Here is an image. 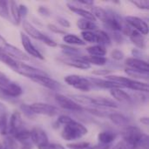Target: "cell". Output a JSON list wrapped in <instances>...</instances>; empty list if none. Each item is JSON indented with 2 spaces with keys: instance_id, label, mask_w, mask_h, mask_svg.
<instances>
[{
  "instance_id": "7bdbcfd3",
  "label": "cell",
  "mask_w": 149,
  "mask_h": 149,
  "mask_svg": "<svg viewBox=\"0 0 149 149\" xmlns=\"http://www.w3.org/2000/svg\"><path fill=\"white\" fill-rule=\"evenodd\" d=\"M123 56H124L123 52H121L119 51V50H114V51L112 52V57H113V58L117 59V60L122 59V58H123Z\"/></svg>"
},
{
  "instance_id": "603a6c76",
  "label": "cell",
  "mask_w": 149,
  "mask_h": 149,
  "mask_svg": "<svg viewBox=\"0 0 149 149\" xmlns=\"http://www.w3.org/2000/svg\"><path fill=\"white\" fill-rule=\"evenodd\" d=\"M77 25L80 30H82V31H95L99 28L95 22H92L83 18L78 20Z\"/></svg>"
},
{
  "instance_id": "bcb514c9",
  "label": "cell",
  "mask_w": 149,
  "mask_h": 149,
  "mask_svg": "<svg viewBox=\"0 0 149 149\" xmlns=\"http://www.w3.org/2000/svg\"><path fill=\"white\" fill-rule=\"evenodd\" d=\"M58 22L63 26V27H69L70 26V23L67 19L64 18V17H58Z\"/></svg>"
},
{
  "instance_id": "d590c367",
  "label": "cell",
  "mask_w": 149,
  "mask_h": 149,
  "mask_svg": "<svg viewBox=\"0 0 149 149\" xmlns=\"http://www.w3.org/2000/svg\"><path fill=\"white\" fill-rule=\"evenodd\" d=\"M9 2L0 0V16L5 19H10V12H9Z\"/></svg>"
},
{
  "instance_id": "d6a6232c",
  "label": "cell",
  "mask_w": 149,
  "mask_h": 149,
  "mask_svg": "<svg viewBox=\"0 0 149 149\" xmlns=\"http://www.w3.org/2000/svg\"><path fill=\"white\" fill-rule=\"evenodd\" d=\"M0 61H2L3 63H4L5 65H7L9 67H10L12 70L15 68L16 64H17V60L12 58L11 57H10L8 54H6L4 52L0 50Z\"/></svg>"
},
{
  "instance_id": "ba28073f",
  "label": "cell",
  "mask_w": 149,
  "mask_h": 149,
  "mask_svg": "<svg viewBox=\"0 0 149 149\" xmlns=\"http://www.w3.org/2000/svg\"><path fill=\"white\" fill-rule=\"evenodd\" d=\"M30 139L31 140L32 143L36 145L38 149H42L49 143L48 136L45 131H44L40 127H34L31 131Z\"/></svg>"
},
{
  "instance_id": "3957f363",
  "label": "cell",
  "mask_w": 149,
  "mask_h": 149,
  "mask_svg": "<svg viewBox=\"0 0 149 149\" xmlns=\"http://www.w3.org/2000/svg\"><path fill=\"white\" fill-rule=\"evenodd\" d=\"M23 28H24V31L27 34H29L31 38H35L37 40H39L41 42H43L44 44L47 45L48 46L56 47L58 45L57 43L54 40H52L48 36H46L44 33H42L40 31H38L36 27H34L31 23H29L26 20H24L23 21Z\"/></svg>"
},
{
  "instance_id": "b9f144b4",
  "label": "cell",
  "mask_w": 149,
  "mask_h": 149,
  "mask_svg": "<svg viewBox=\"0 0 149 149\" xmlns=\"http://www.w3.org/2000/svg\"><path fill=\"white\" fill-rule=\"evenodd\" d=\"M48 28L52 31H53V32H55V33H58V34H65V31H63V30H61V29H59V28H58L56 25H54V24H48Z\"/></svg>"
},
{
  "instance_id": "f6af8a7d",
  "label": "cell",
  "mask_w": 149,
  "mask_h": 149,
  "mask_svg": "<svg viewBox=\"0 0 149 149\" xmlns=\"http://www.w3.org/2000/svg\"><path fill=\"white\" fill-rule=\"evenodd\" d=\"M111 148V146L110 145H105V144H101V143H99L97 145H94V146H90L87 149H110Z\"/></svg>"
},
{
  "instance_id": "f35d334b",
  "label": "cell",
  "mask_w": 149,
  "mask_h": 149,
  "mask_svg": "<svg viewBox=\"0 0 149 149\" xmlns=\"http://www.w3.org/2000/svg\"><path fill=\"white\" fill-rule=\"evenodd\" d=\"M129 76L134 77V78H146L148 76V73L146 72H139V71H135L130 68H127L125 71Z\"/></svg>"
},
{
  "instance_id": "f1b7e54d",
  "label": "cell",
  "mask_w": 149,
  "mask_h": 149,
  "mask_svg": "<svg viewBox=\"0 0 149 149\" xmlns=\"http://www.w3.org/2000/svg\"><path fill=\"white\" fill-rule=\"evenodd\" d=\"M91 13L94 16V17H95L96 19L99 18V19L101 20L102 22H104V21L107 19V16H108V12H107L106 10H104L103 8H100V7H99V6H94V7H93V8H92Z\"/></svg>"
},
{
  "instance_id": "7dc6e473",
  "label": "cell",
  "mask_w": 149,
  "mask_h": 149,
  "mask_svg": "<svg viewBox=\"0 0 149 149\" xmlns=\"http://www.w3.org/2000/svg\"><path fill=\"white\" fill-rule=\"evenodd\" d=\"M0 99H2L3 100H9L10 99H12V98H10L2 87H0Z\"/></svg>"
},
{
  "instance_id": "816d5d0a",
  "label": "cell",
  "mask_w": 149,
  "mask_h": 149,
  "mask_svg": "<svg viewBox=\"0 0 149 149\" xmlns=\"http://www.w3.org/2000/svg\"><path fill=\"white\" fill-rule=\"evenodd\" d=\"M22 143L23 144H22V147L20 148V149H31L32 148V145L28 141H24Z\"/></svg>"
},
{
  "instance_id": "ac0fdd59",
  "label": "cell",
  "mask_w": 149,
  "mask_h": 149,
  "mask_svg": "<svg viewBox=\"0 0 149 149\" xmlns=\"http://www.w3.org/2000/svg\"><path fill=\"white\" fill-rule=\"evenodd\" d=\"M127 34L129 36L132 42L137 47L141 49L145 48V38L142 36V34H141L140 32H138L137 31L134 29H129V28H127Z\"/></svg>"
},
{
  "instance_id": "277c9868",
  "label": "cell",
  "mask_w": 149,
  "mask_h": 149,
  "mask_svg": "<svg viewBox=\"0 0 149 149\" xmlns=\"http://www.w3.org/2000/svg\"><path fill=\"white\" fill-rule=\"evenodd\" d=\"M65 81L71 86L85 92H89L92 88V83L88 79L79 75H68L65 78Z\"/></svg>"
},
{
  "instance_id": "4fadbf2b",
  "label": "cell",
  "mask_w": 149,
  "mask_h": 149,
  "mask_svg": "<svg viewBox=\"0 0 149 149\" xmlns=\"http://www.w3.org/2000/svg\"><path fill=\"white\" fill-rule=\"evenodd\" d=\"M126 65L130 69L148 73V64L147 61H144L142 59H139L135 58H128L126 60Z\"/></svg>"
},
{
  "instance_id": "f907efd6",
  "label": "cell",
  "mask_w": 149,
  "mask_h": 149,
  "mask_svg": "<svg viewBox=\"0 0 149 149\" xmlns=\"http://www.w3.org/2000/svg\"><path fill=\"white\" fill-rule=\"evenodd\" d=\"M93 73L98 74V75H107V74L109 73V71H107V70H98V71L93 72Z\"/></svg>"
},
{
  "instance_id": "1f68e13d",
  "label": "cell",
  "mask_w": 149,
  "mask_h": 149,
  "mask_svg": "<svg viewBox=\"0 0 149 149\" xmlns=\"http://www.w3.org/2000/svg\"><path fill=\"white\" fill-rule=\"evenodd\" d=\"M14 140L24 142V141H27L30 139L31 136V131H28L26 129H23L21 128L20 130H18L17 132H16L13 135Z\"/></svg>"
},
{
  "instance_id": "f546056e",
  "label": "cell",
  "mask_w": 149,
  "mask_h": 149,
  "mask_svg": "<svg viewBox=\"0 0 149 149\" xmlns=\"http://www.w3.org/2000/svg\"><path fill=\"white\" fill-rule=\"evenodd\" d=\"M85 61H86L88 64H93L96 65H104L107 59L105 57H95V56H86V57H81Z\"/></svg>"
},
{
  "instance_id": "7402d4cb",
  "label": "cell",
  "mask_w": 149,
  "mask_h": 149,
  "mask_svg": "<svg viewBox=\"0 0 149 149\" xmlns=\"http://www.w3.org/2000/svg\"><path fill=\"white\" fill-rule=\"evenodd\" d=\"M117 137V134L111 131H103L99 134L98 140L99 143L105 144V145H110L111 142H113Z\"/></svg>"
},
{
  "instance_id": "2e32d148",
  "label": "cell",
  "mask_w": 149,
  "mask_h": 149,
  "mask_svg": "<svg viewBox=\"0 0 149 149\" xmlns=\"http://www.w3.org/2000/svg\"><path fill=\"white\" fill-rule=\"evenodd\" d=\"M61 61L67 65H70V66H72L75 68H79V69L86 70L91 67V65L88 64L86 61H85L81 57L80 58H77V57L65 58L61 59Z\"/></svg>"
},
{
  "instance_id": "ffe728a7",
  "label": "cell",
  "mask_w": 149,
  "mask_h": 149,
  "mask_svg": "<svg viewBox=\"0 0 149 149\" xmlns=\"http://www.w3.org/2000/svg\"><path fill=\"white\" fill-rule=\"evenodd\" d=\"M92 105L100 107H108V108H117L118 105L112 100L99 97V98H92Z\"/></svg>"
},
{
  "instance_id": "ee69618b",
  "label": "cell",
  "mask_w": 149,
  "mask_h": 149,
  "mask_svg": "<svg viewBox=\"0 0 149 149\" xmlns=\"http://www.w3.org/2000/svg\"><path fill=\"white\" fill-rule=\"evenodd\" d=\"M42 149H65L63 146L59 145V144H54V143H48L45 148Z\"/></svg>"
},
{
  "instance_id": "e0dca14e",
  "label": "cell",
  "mask_w": 149,
  "mask_h": 149,
  "mask_svg": "<svg viewBox=\"0 0 149 149\" xmlns=\"http://www.w3.org/2000/svg\"><path fill=\"white\" fill-rule=\"evenodd\" d=\"M89 81L92 83V85H94L96 86L99 87H102V88H108V89H113V88H123V86L121 85H120L119 83L111 81V80H107V79H97V78H91L88 79Z\"/></svg>"
},
{
  "instance_id": "d6986e66",
  "label": "cell",
  "mask_w": 149,
  "mask_h": 149,
  "mask_svg": "<svg viewBox=\"0 0 149 149\" xmlns=\"http://www.w3.org/2000/svg\"><path fill=\"white\" fill-rule=\"evenodd\" d=\"M103 23L107 28H108L109 30H111L113 31H120L123 30V26H122V24L120 23V21L115 16L110 15L109 13H108L107 19Z\"/></svg>"
},
{
  "instance_id": "7c38bea8",
  "label": "cell",
  "mask_w": 149,
  "mask_h": 149,
  "mask_svg": "<svg viewBox=\"0 0 149 149\" xmlns=\"http://www.w3.org/2000/svg\"><path fill=\"white\" fill-rule=\"evenodd\" d=\"M33 81L37 82L38 84H40L43 86H45L51 90H58L59 88H61V85L60 83H58V81L54 80L53 79L50 78L48 75H39V76H36L34 78L31 79Z\"/></svg>"
},
{
  "instance_id": "7a4b0ae2",
  "label": "cell",
  "mask_w": 149,
  "mask_h": 149,
  "mask_svg": "<svg viewBox=\"0 0 149 149\" xmlns=\"http://www.w3.org/2000/svg\"><path fill=\"white\" fill-rule=\"evenodd\" d=\"M107 79L108 80L119 83L123 86V88H129L135 91H141V92H148L149 86L147 83L140 82L135 79H132L129 78L122 77V76H117V75H107Z\"/></svg>"
},
{
  "instance_id": "ab89813d",
  "label": "cell",
  "mask_w": 149,
  "mask_h": 149,
  "mask_svg": "<svg viewBox=\"0 0 149 149\" xmlns=\"http://www.w3.org/2000/svg\"><path fill=\"white\" fill-rule=\"evenodd\" d=\"M136 149H148V137L146 134H143L142 138L136 146Z\"/></svg>"
},
{
  "instance_id": "6da1fadb",
  "label": "cell",
  "mask_w": 149,
  "mask_h": 149,
  "mask_svg": "<svg viewBox=\"0 0 149 149\" xmlns=\"http://www.w3.org/2000/svg\"><path fill=\"white\" fill-rule=\"evenodd\" d=\"M57 122L58 125L64 126L61 136L65 141H76L87 134L86 127L66 115H61Z\"/></svg>"
},
{
  "instance_id": "8992f818",
  "label": "cell",
  "mask_w": 149,
  "mask_h": 149,
  "mask_svg": "<svg viewBox=\"0 0 149 149\" xmlns=\"http://www.w3.org/2000/svg\"><path fill=\"white\" fill-rule=\"evenodd\" d=\"M13 71L24 76V77L29 78V79H32V78H34L36 76H39V75H47V73L42 70L37 69L35 67H32L29 65H26L24 63H21L18 61H17L16 66L13 69Z\"/></svg>"
},
{
  "instance_id": "d4e9b609",
  "label": "cell",
  "mask_w": 149,
  "mask_h": 149,
  "mask_svg": "<svg viewBox=\"0 0 149 149\" xmlns=\"http://www.w3.org/2000/svg\"><path fill=\"white\" fill-rule=\"evenodd\" d=\"M87 52L90 54V56H95V57H104L107 54V50L103 45H97L93 46H89L86 48Z\"/></svg>"
},
{
  "instance_id": "60d3db41",
  "label": "cell",
  "mask_w": 149,
  "mask_h": 149,
  "mask_svg": "<svg viewBox=\"0 0 149 149\" xmlns=\"http://www.w3.org/2000/svg\"><path fill=\"white\" fill-rule=\"evenodd\" d=\"M132 3L136 5L138 8L142 10H148L149 2L147 0H139V1H132Z\"/></svg>"
},
{
  "instance_id": "e575fe53",
  "label": "cell",
  "mask_w": 149,
  "mask_h": 149,
  "mask_svg": "<svg viewBox=\"0 0 149 149\" xmlns=\"http://www.w3.org/2000/svg\"><path fill=\"white\" fill-rule=\"evenodd\" d=\"M12 81L2 72H0V87H2L7 93V91L9 90L10 86L12 85ZM8 94V93H7Z\"/></svg>"
},
{
  "instance_id": "c3c4849f",
  "label": "cell",
  "mask_w": 149,
  "mask_h": 149,
  "mask_svg": "<svg viewBox=\"0 0 149 149\" xmlns=\"http://www.w3.org/2000/svg\"><path fill=\"white\" fill-rule=\"evenodd\" d=\"M18 10H19V14H20V16H21V17H22L23 15H24V16H25V15H26V13L28 12V10H27L26 6H25V5H23V4L19 5Z\"/></svg>"
},
{
  "instance_id": "83f0119b",
  "label": "cell",
  "mask_w": 149,
  "mask_h": 149,
  "mask_svg": "<svg viewBox=\"0 0 149 149\" xmlns=\"http://www.w3.org/2000/svg\"><path fill=\"white\" fill-rule=\"evenodd\" d=\"M95 32H96L97 38H98L97 44H100V45H103V46L106 45H111V38L106 31L97 30V31H95Z\"/></svg>"
},
{
  "instance_id": "4316f807",
  "label": "cell",
  "mask_w": 149,
  "mask_h": 149,
  "mask_svg": "<svg viewBox=\"0 0 149 149\" xmlns=\"http://www.w3.org/2000/svg\"><path fill=\"white\" fill-rule=\"evenodd\" d=\"M109 119L111 120V121H113V123H114L115 125L118 126H127L129 122L128 119L120 114V113H111L109 115Z\"/></svg>"
},
{
  "instance_id": "db71d44e",
  "label": "cell",
  "mask_w": 149,
  "mask_h": 149,
  "mask_svg": "<svg viewBox=\"0 0 149 149\" xmlns=\"http://www.w3.org/2000/svg\"><path fill=\"white\" fill-rule=\"evenodd\" d=\"M0 149H6V148H4V147L2 145V144H0Z\"/></svg>"
},
{
  "instance_id": "74e56055",
  "label": "cell",
  "mask_w": 149,
  "mask_h": 149,
  "mask_svg": "<svg viewBox=\"0 0 149 149\" xmlns=\"http://www.w3.org/2000/svg\"><path fill=\"white\" fill-rule=\"evenodd\" d=\"M66 147L70 149H87L90 147L89 142H74V143H69L66 145Z\"/></svg>"
},
{
  "instance_id": "8d00e7d4",
  "label": "cell",
  "mask_w": 149,
  "mask_h": 149,
  "mask_svg": "<svg viewBox=\"0 0 149 149\" xmlns=\"http://www.w3.org/2000/svg\"><path fill=\"white\" fill-rule=\"evenodd\" d=\"M112 149H136V146L127 142L125 140H122L119 141L114 147H113Z\"/></svg>"
},
{
  "instance_id": "44dd1931",
  "label": "cell",
  "mask_w": 149,
  "mask_h": 149,
  "mask_svg": "<svg viewBox=\"0 0 149 149\" xmlns=\"http://www.w3.org/2000/svg\"><path fill=\"white\" fill-rule=\"evenodd\" d=\"M68 7L69 9L73 11L74 13L79 15L80 17H83V19H86V20H89V21H92V22H95L97 19L94 17V16L91 13V11H88L86 10H84V9H81L79 7H77V6H73L70 3H68Z\"/></svg>"
},
{
  "instance_id": "f5cc1de1",
  "label": "cell",
  "mask_w": 149,
  "mask_h": 149,
  "mask_svg": "<svg viewBox=\"0 0 149 149\" xmlns=\"http://www.w3.org/2000/svg\"><path fill=\"white\" fill-rule=\"evenodd\" d=\"M141 121L142 123H144L145 125H148V118H141Z\"/></svg>"
},
{
  "instance_id": "681fc988",
  "label": "cell",
  "mask_w": 149,
  "mask_h": 149,
  "mask_svg": "<svg viewBox=\"0 0 149 149\" xmlns=\"http://www.w3.org/2000/svg\"><path fill=\"white\" fill-rule=\"evenodd\" d=\"M8 45V43L6 42V40L0 35V50L3 51L6 47V45Z\"/></svg>"
},
{
  "instance_id": "8fae6325",
  "label": "cell",
  "mask_w": 149,
  "mask_h": 149,
  "mask_svg": "<svg viewBox=\"0 0 149 149\" xmlns=\"http://www.w3.org/2000/svg\"><path fill=\"white\" fill-rule=\"evenodd\" d=\"M126 21L130 26L134 28V30L137 31L141 34L147 35L148 33V26L147 23L143 21L141 18L138 17L128 16V17H126Z\"/></svg>"
},
{
  "instance_id": "cb8c5ba5",
  "label": "cell",
  "mask_w": 149,
  "mask_h": 149,
  "mask_svg": "<svg viewBox=\"0 0 149 149\" xmlns=\"http://www.w3.org/2000/svg\"><path fill=\"white\" fill-rule=\"evenodd\" d=\"M110 93L113 96V98L119 102H126L130 100V96L120 88L110 89Z\"/></svg>"
},
{
  "instance_id": "30bf717a",
  "label": "cell",
  "mask_w": 149,
  "mask_h": 149,
  "mask_svg": "<svg viewBox=\"0 0 149 149\" xmlns=\"http://www.w3.org/2000/svg\"><path fill=\"white\" fill-rule=\"evenodd\" d=\"M20 38H21L22 45H23V46H24L25 52H26L29 55H31V56H32V57H34V58H39V59H44V56H43V55L41 54V52L34 46V45L31 43L30 38H29L26 34H24V32H21V33H20Z\"/></svg>"
},
{
  "instance_id": "836d02e7",
  "label": "cell",
  "mask_w": 149,
  "mask_h": 149,
  "mask_svg": "<svg viewBox=\"0 0 149 149\" xmlns=\"http://www.w3.org/2000/svg\"><path fill=\"white\" fill-rule=\"evenodd\" d=\"M81 35L83 38L82 40L86 43H97L98 41L97 34L95 31H82Z\"/></svg>"
},
{
  "instance_id": "5bb4252c",
  "label": "cell",
  "mask_w": 149,
  "mask_h": 149,
  "mask_svg": "<svg viewBox=\"0 0 149 149\" xmlns=\"http://www.w3.org/2000/svg\"><path fill=\"white\" fill-rule=\"evenodd\" d=\"M22 118L19 112H14L10 117V120L8 122V133L11 135H13L16 132L20 130L22 127Z\"/></svg>"
},
{
  "instance_id": "5b68a950",
  "label": "cell",
  "mask_w": 149,
  "mask_h": 149,
  "mask_svg": "<svg viewBox=\"0 0 149 149\" xmlns=\"http://www.w3.org/2000/svg\"><path fill=\"white\" fill-rule=\"evenodd\" d=\"M29 108L33 114H42L52 117L58 113V109L56 107L46 103H32L29 106Z\"/></svg>"
},
{
  "instance_id": "9a60e30c",
  "label": "cell",
  "mask_w": 149,
  "mask_h": 149,
  "mask_svg": "<svg viewBox=\"0 0 149 149\" xmlns=\"http://www.w3.org/2000/svg\"><path fill=\"white\" fill-rule=\"evenodd\" d=\"M3 52H4L6 54H8L12 58H14V59L16 58V59L21 60V61H28L30 59V58L28 57L27 54H25L24 52H22L21 50H19L18 48L15 47L12 45L8 44Z\"/></svg>"
},
{
  "instance_id": "4dcf8cb0",
  "label": "cell",
  "mask_w": 149,
  "mask_h": 149,
  "mask_svg": "<svg viewBox=\"0 0 149 149\" xmlns=\"http://www.w3.org/2000/svg\"><path fill=\"white\" fill-rule=\"evenodd\" d=\"M9 4H10V13H11L12 18H13L14 24H18L19 22H20V18H21V16H20V14H19L18 6H17V3H16V2H13V1L9 2Z\"/></svg>"
},
{
  "instance_id": "484cf974",
  "label": "cell",
  "mask_w": 149,
  "mask_h": 149,
  "mask_svg": "<svg viewBox=\"0 0 149 149\" xmlns=\"http://www.w3.org/2000/svg\"><path fill=\"white\" fill-rule=\"evenodd\" d=\"M63 40L65 44H68L70 45H86V42H84L81 38H79L74 34H65L63 37Z\"/></svg>"
},
{
  "instance_id": "9c48e42d",
  "label": "cell",
  "mask_w": 149,
  "mask_h": 149,
  "mask_svg": "<svg viewBox=\"0 0 149 149\" xmlns=\"http://www.w3.org/2000/svg\"><path fill=\"white\" fill-rule=\"evenodd\" d=\"M55 100L59 105V107H62L63 109L69 110V111H74V112H79V111L83 110V107L80 105H79L74 100H72V99H70L65 95L56 94Z\"/></svg>"
},
{
  "instance_id": "52a82bcc",
  "label": "cell",
  "mask_w": 149,
  "mask_h": 149,
  "mask_svg": "<svg viewBox=\"0 0 149 149\" xmlns=\"http://www.w3.org/2000/svg\"><path fill=\"white\" fill-rule=\"evenodd\" d=\"M143 133L141 130L137 127H127L122 131V137L123 140L127 141V142L137 146L139 141L143 136Z\"/></svg>"
}]
</instances>
